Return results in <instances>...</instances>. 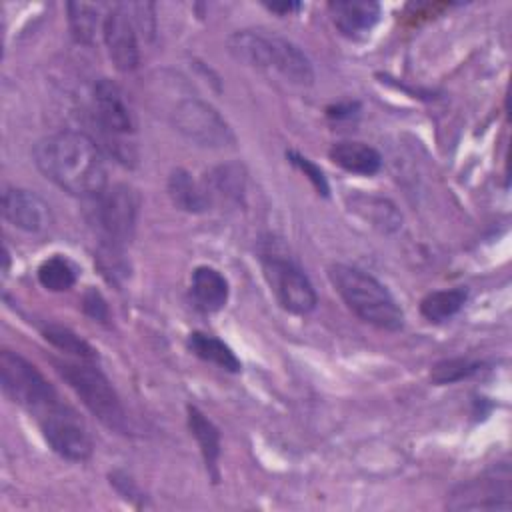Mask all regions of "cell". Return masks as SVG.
I'll use <instances>...</instances> for the list:
<instances>
[{"label": "cell", "instance_id": "obj_15", "mask_svg": "<svg viewBox=\"0 0 512 512\" xmlns=\"http://www.w3.org/2000/svg\"><path fill=\"white\" fill-rule=\"evenodd\" d=\"M348 206L354 214H358L362 220H366L372 228H378L380 232H396L402 226V214L386 198L356 194L348 198Z\"/></svg>", "mask_w": 512, "mask_h": 512}, {"label": "cell", "instance_id": "obj_26", "mask_svg": "<svg viewBox=\"0 0 512 512\" xmlns=\"http://www.w3.org/2000/svg\"><path fill=\"white\" fill-rule=\"evenodd\" d=\"M480 364L472 362L468 358H450V360H442L432 368V380L436 384H452L458 382L462 378L472 376L474 372H478Z\"/></svg>", "mask_w": 512, "mask_h": 512}, {"label": "cell", "instance_id": "obj_27", "mask_svg": "<svg viewBox=\"0 0 512 512\" xmlns=\"http://www.w3.org/2000/svg\"><path fill=\"white\" fill-rule=\"evenodd\" d=\"M288 158H290V162L294 164V166H298L306 176H308V180L314 184V188L320 192V194H328V182H326V178H324V172L314 164V162H310L306 156H302V154H298V152H288L286 154Z\"/></svg>", "mask_w": 512, "mask_h": 512}, {"label": "cell", "instance_id": "obj_25", "mask_svg": "<svg viewBox=\"0 0 512 512\" xmlns=\"http://www.w3.org/2000/svg\"><path fill=\"white\" fill-rule=\"evenodd\" d=\"M44 338L56 346L58 350L62 352H68L72 356H78L80 360H86V362H92L96 358V350L86 342L82 340L78 334H74L72 330L64 328V326H54V324H48L44 330H42Z\"/></svg>", "mask_w": 512, "mask_h": 512}, {"label": "cell", "instance_id": "obj_6", "mask_svg": "<svg viewBox=\"0 0 512 512\" xmlns=\"http://www.w3.org/2000/svg\"><path fill=\"white\" fill-rule=\"evenodd\" d=\"M0 386L12 402L36 416L58 402L56 390L42 372L12 350L0 352Z\"/></svg>", "mask_w": 512, "mask_h": 512}, {"label": "cell", "instance_id": "obj_1", "mask_svg": "<svg viewBox=\"0 0 512 512\" xmlns=\"http://www.w3.org/2000/svg\"><path fill=\"white\" fill-rule=\"evenodd\" d=\"M38 170L58 188L92 198L106 188V168L98 144L84 132L62 130L34 146Z\"/></svg>", "mask_w": 512, "mask_h": 512}, {"label": "cell", "instance_id": "obj_9", "mask_svg": "<svg viewBox=\"0 0 512 512\" xmlns=\"http://www.w3.org/2000/svg\"><path fill=\"white\" fill-rule=\"evenodd\" d=\"M262 270L270 290L274 292L280 306L292 314H308L314 310L318 298L308 276L292 262L282 256H264Z\"/></svg>", "mask_w": 512, "mask_h": 512}, {"label": "cell", "instance_id": "obj_14", "mask_svg": "<svg viewBox=\"0 0 512 512\" xmlns=\"http://www.w3.org/2000/svg\"><path fill=\"white\" fill-rule=\"evenodd\" d=\"M328 12L344 36L356 38L374 28L380 18V4L372 0H336L328 4Z\"/></svg>", "mask_w": 512, "mask_h": 512}, {"label": "cell", "instance_id": "obj_11", "mask_svg": "<svg viewBox=\"0 0 512 512\" xmlns=\"http://www.w3.org/2000/svg\"><path fill=\"white\" fill-rule=\"evenodd\" d=\"M448 508L452 510H490L510 508V472L506 466L492 470L476 480L460 484L452 494Z\"/></svg>", "mask_w": 512, "mask_h": 512}, {"label": "cell", "instance_id": "obj_2", "mask_svg": "<svg viewBox=\"0 0 512 512\" xmlns=\"http://www.w3.org/2000/svg\"><path fill=\"white\" fill-rule=\"evenodd\" d=\"M230 54L260 70H274L292 84L308 86L314 80L312 62L288 38L266 30H238L228 38Z\"/></svg>", "mask_w": 512, "mask_h": 512}, {"label": "cell", "instance_id": "obj_8", "mask_svg": "<svg viewBox=\"0 0 512 512\" xmlns=\"http://www.w3.org/2000/svg\"><path fill=\"white\" fill-rule=\"evenodd\" d=\"M40 430L50 448L66 460L84 462L92 456V438L82 420L60 402L38 416Z\"/></svg>", "mask_w": 512, "mask_h": 512}, {"label": "cell", "instance_id": "obj_19", "mask_svg": "<svg viewBox=\"0 0 512 512\" xmlns=\"http://www.w3.org/2000/svg\"><path fill=\"white\" fill-rule=\"evenodd\" d=\"M188 426L192 436L196 438L202 458L206 462V468L212 470V476L218 478V456H220V434L218 428L196 408L188 406Z\"/></svg>", "mask_w": 512, "mask_h": 512}, {"label": "cell", "instance_id": "obj_20", "mask_svg": "<svg viewBox=\"0 0 512 512\" xmlns=\"http://www.w3.org/2000/svg\"><path fill=\"white\" fill-rule=\"evenodd\" d=\"M188 348L198 358L212 362L218 368H224L228 372H240V368H242V364H240L238 356L232 352V348L216 336H210L204 332H192L188 336Z\"/></svg>", "mask_w": 512, "mask_h": 512}, {"label": "cell", "instance_id": "obj_12", "mask_svg": "<svg viewBox=\"0 0 512 512\" xmlns=\"http://www.w3.org/2000/svg\"><path fill=\"white\" fill-rule=\"evenodd\" d=\"M94 114L102 132L116 138V146H122V136L134 132L132 110L122 90L108 78L98 80L94 86Z\"/></svg>", "mask_w": 512, "mask_h": 512}, {"label": "cell", "instance_id": "obj_23", "mask_svg": "<svg viewBox=\"0 0 512 512\" xmlns=\"http://www.w3.org/2000/svg\"><path fill=\"white\" fill-rule=\"evenodd\" d=\"M204 186H206L210 200H214L216 196L226 198V200H232V198L236 200V198H240V194L244 190V172L238 164L218 166L210 172Z\"/></svg>", "mask_w": 512, "mask_h": 512}, {"label": "cell", "instance_id": "obj_17", "mask_svg": "<svg viewBox=\"0 0 512 512\" xmlns=\"http://www.w3.org/2000/svg\"><path fill=\"white\" fill-rule=\"evenodd\" d=\"M192 296L204 312L220 310L228 300V282L212 266H198L192 272Z\"/></svg>", "mask_w": 512, "mask_h": 512}, {"label": "cell", "instance_id": "obj_10", "mask_svg": "<svg viewBox=\"0 0 512 512\" xmlns=\"http://www.w3.org/2000/svg\"><path fill=\"white\" fill-rule=\"evenodd\" d=\"M102 38L108 56L120 72H130L138 66L140 50L136 38V22L128 4H112L104 16Z\"/></svg>", "mask_w": 512, "mask_h": 512}, {"label": "cell", "instance_id": "obj_4", "mask_svg": "<svg viewBox=\"0 0 512 512\" xmlns=\"http://www.w3.org/2000/svg\"><path fill=\"white\" fill-rule=\"evenodd\" d=\"M58 374L76 392L84 406L108 428L124 432L128 428V418L122 402L108 382V378L90 364L78 362H58L54 360Z\"/></svg>", "mask_w": 512, "mask_h": 512}, {"label": "cell", "instance_id": "obj_13", "mask_svg": "<svg viewBox=\"0 0 512 512\" xmlns=\"http://www.w3.org/2000/svg\"><path fill=\"white\" fill-rule=\"evenodd\" d=\"M2 216L24 232H44L52 224V212L44 198L32 190L6 188L2 192Z\"/></svg>", "mask_w": 512, "mask_h": 512}, {"label": "cell", "instance_id": "obj_3", "mask_svg": "<svg viewBox=\"0 0 512 512\" xmlns=\"http://www.w3.org/2000/svg\"><path fill=\"white\" fill-rule=\"evenodd\" d=\"M328 276L346 306L364 322L382 330H400L404 314L392 294L374 276L346 264H332Z\"/></svg>", "mask_w": 512, "mask_h": 512}, {"label": "cell", "instance_id": "obj_28", "mask_svg": "<svg viewBox=\"0 0 512 512\" xmlns=\"http://www.w3.org/2000/svg\"><path fill=\"white\" fill-rule=\"evenodd\" d=\"M82 306H84V312H86L90 318L98 320V322H106L108 316H110L108 306H106V300H104L102 294H100L98 290H94V288H90V290L84 294Z\"/></svg>", "mask_w": 512, "mask_h": 512}, {"label": "cell", "instance_id": "obj_18", "mask_svg": "<svg viewBox=\"0 0 512 512\" xmlns=\"http://www.w3.org/2000/svg\"><path fill=\"white\" fill-rule=\"evenodd\" d=\"M168 194L172 202L186 212H204L212 204L206 186L198 184L190 172L178 168L168 178Z\"/></svg>", "mask_w": 512, "mask_h": 512}, {"label": "cell", "instance_id": "obj_24", "mask_svg": "<svg viewBox=\"0 0 512 512\" xmlns=\"http://www.w3.org/2000/svg\"><path fill=\"white\" fill-rule=\"evenodd\" d=\"M38 282L52 292L70 290L76 284V268L64 256H52L38 266Z\"/></svg>", "mask_w": 512, "mask_h": 512}, {"label": "cell", "instance_id": "obj_21", "mask_svg": "<svg viewBox=\"0 0 512 512\" xmlns=\"http://www.w3.org/2000/svg\"><path fill=\"white\" fill-rule=\"evenodd\" d=\"M68 22L74 38L82 44H92L96 38L98 28L104 26V16L100 10V4H88V2H70L68 6Z\"/></svg>", "mask_w": 512, "mask_h": 512}, {"label": "cell", "instance_id": "obj_22", "mask_svg": "<svg viewBox=\"0 0 512 512\" xmlns=\"http://www.w3.org/2000/svg\"><path fill=\"white\" fill-rule=\"evenodd\" d=\"M466 298H468V292L464 288L436 290L422 298L420 312L430 322H444L464 306Z\"/></svg>", "mask_w": 512, "mask_h": 512}, {"label": "cell", "instance_id": "obj_7", "mask_svg": "<svg viewBox=\"0 0 512 512\" xmlns=\"http://www.w3.org/2000/svg\"><path fill=\"white\" fill-rule=\"evenodd\" d=\"M172 124L186 140L204 148H224L236 140L220 112L198 98L180 100L172 112Z\"/></svg>", "mask_w": 512, "mask_h": 512}, {"label": "cell", "instance_id": "obj_16", "mask_svg": "<svg viewBox=\"0 0 512 512\" xmlns=\"http://www.w3.org/2000/svg\"><path fill=\"white\" fill-rule=\"evenodd\" d=\"M328 154L334 164H338L340 168L352 174L372 176L382 166V158L378 150L364 142H336Z\"/></svg>", "mask_w": 512, "mask_h": 512}, {"label": "cell", "instance_id": "obj_5", "mask_svg": "<svg viewBox=\"0 0 512 512\" xmlns=\"http://www.w3.org/2000/svg\"><path fill=\"white\" fill-rule=\"evenodd\" d=\"M90 222L102 238V246L120 248L134 232L140 198L134 188L114 184L90 198Z\"/></svg>", "mask_w": 512, "mask_h": 512}, {"label": "cell", "instance_id": "obj_29", "mask_svg": "<svg viewBox=\"0 0 512 512\" xmlns=\"http://www.w3.org/2000/svg\"><path fill=\"white\" fill-rule=\"evenodd\" d=\"M266 8L272 10V12H278V14H292V12L300 10L302 4H298V2H282V4H266Z\"/></svg>", "mask_w": 512, "mask_h": 512}]
</instances>
